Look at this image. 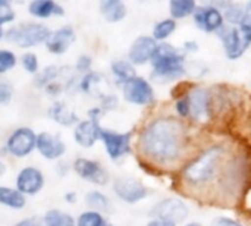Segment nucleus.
<instances>
[{
  "instance_id": "1",
  "label": "nucleus",
  "mask_w": 251,
  "mask_h": 226,
  "mask_svg": "<svg viewBox=\"0 0 251 226\" xmlns=\"http://www.w3.org/2000/svg\"><path fill=\"white\" fill-rule=\"evenodd\" d=\"M188 143L182 121L163 116L151 121L140 135L141 153L156 165L168 166L181 160Z\"/></svg>"
},
{
  "instance_id": "2",
  "label": "nucleus",
  "mask_w": 251,
  "mask_h": 226,
  "mask_svg": "<svg viewBox=\"0 0 251 226\" xmlns=\"http://www.w3.org/2000/svg\"><path fill=\"white\" fill-rule=\"evenodd\" d=\"M226 150L224 146H212L187 163L181 172L182 181L193 188H204L213 182L224 163Z\"/></svg>"
},
{
  "instance_id": "3",
  "label": "nucleus",
  "mask_w": 251,
  "mask_h": 226,
  "mask_svg": "<svg viewBox=\"0 0 251 226\" xmlns=\"http://www.w3.org/2000/svg\"><path fill=\"white\" fill-rule=\"evenodd\" d=\"M151 62L153 74L160 79H175L185 72L184 54L169 44H159Z\"/></svg>"
},
{
  "instance_id": "4",
  "label": "nucleus",
  "mask_w": 251,
  "mask_h": 226,
  "mask_svg": "<svg viewBox=\"0 0 251 226\" xmlns=\"http://www.w3.org/2000/svg\"><path fill=\"white\" fill-rule=\"evenodd\" d=\"M219 37L224 41L225 53L228 59L237 60L251 46V28L244 25H235L231 28H222Z\"/></svg>"
},
{
  "instance_id": "5",
  "label": "nucleus",
  "mask_w": 251,
  "mask_h": 226,
  "mask_svg": "<svg viewBox=\"0 0 251 226\" xmlns=\"http://www.w3.org/2000/svg\"><path fill=\"white\" fill-rule=\"evenodd\" d=\"M49 35H50V29L46 25L34 24V22L16 25L6 32L7 41L15 43L24 49H28V47H32L43 41H47Z\"/></svg>"
},
{
  "instance_id": "6",
  "label": "nucleus",
  "mask_w": 251,
  "mask_h": 226,
  "mask_svg": "<svg viewBox=\"0 0 251 226\" xmlns=\"http://www.w3.org/2000/svg\"><path fill=\"white\" fill-rule=\"evenodd\" d=\"M188 103H190V116L200 124L207 122L212 118V99L207 90L201 87L193 88L187 93Z\"/></svg>"
},
{
  "instance_id": "7",
  "label": "nucleus",
  "mask_w": 251,
  "mask_h": 226,
  "mask_svg": "<svg viewBox=\"0 0 251 226\" xmlns=\"http://www.w3.org/2000/svg\"><path fill=\"white\" fill-rule=\"evenodd\" d=\"M151 216H154V219L172 222V224L176 225L178 222L187 219L188 207L185 206L184 201H181L178 199H166V200H162L160 203H157L153 207Z\"/></svg>"
},
{
  "instance_id": "8",
  "label": "nucleus",
  "mask_w": 251,
  "mask_h": 226,
  "mask_svg": "<svg viewBox=\"0 0 251 226\" xmlns=\"http://www.w3.org/2000/svg\"><path fill=\"white\" fill-rule=\"evenodd\" d=\"M124 97L129 103L146 106L154 100V91L151 85L149 84V81H146L144 78L135 76L124 84Z\"/></svg>"
},
{
  "instance_id": "9",
  "label": "nucleus",
  "mask_w": 251,
  "mask_h": 226,
  "mask_svg": "<svg viewBox=\"0 0 251 226\" xmlns=\"http://www.w3.org/2000/svg\"><path fill=\"white\" fill-rule=\"evenodd\" d=\"M100 138L106 147V151L109 154L110 159L118 160L122 156L128 154L131 151V134L125 132V134H118L109 129H103L100 131Z\"/></svg>"
},
{
  "instance_id": "10",
  "label": "nucleus",
  "mask_w": 251,
  "mask_h": 226,
  "mask_svg": "<svg viewBox=\"0 0 251 226\" xmlns=\"http://www.w3.org/2000/svg\"><path fill=\"white\" fill-rule=\"evenodd\" d=\"M37 135L29 128H18L9 138H7V150L15 157H25L28 156L35 147Z\"/></svg>"
},
{
  "instance_id": "11",
  "label": "nucleus",
  "mask_w": 251,
  "mask_h": 226,
  "mask_svg": "<svg viewBox=\"0 0 251 226\" xmlns=\"http://www.w3.org/2000/svg\"><path fill=\"white\" fill-rule=\"evenodd\" d=\"M113 190L121 200H124L125 203H131V204L143 200L149 194L147 188L140 181L134 178H128V176L115 179Z\"/></svg>"
},
{
  "instance_id": "12",
  "label": "nucleus",
  "mask_w": 251,
  "mask_h": 226,
  "mask_svg": "<svg viewBox=\"0 0 251 226\" xmlns=\"http://www.w3.org/2000/svg\"><path fill=\"white\" fill-rule=\"evenodd\" d=\"M194 21L199 28L206 32L221 31L224 28V15L219 7L213 4L200 6L194 10Z\"/></svg>"
},
{
  "instance_id": "13",
  "label": "nucleus",
  "mask_w": 251,
  "mask_h": 226,
  "mask_svg": "<svg viewBox=\"0 0 251 226\" xmlns=\"http://www.w3.org/2000/svg\"><path fill=\"white\" fill-rule=\"evenodd\" d=\"M157 41L153 37L137 38L129 49V62L132 65H144L154 57L157 50Z\"/></svg>"
},
{
  "instance_id": "14",
  "label": "nucleus",
  "mask_w": 251,
  "mask_h": 226,
  "mask_svg": "<svg viewBox=\"0 0 251 226\" xmlns=\"http://www.w3.org/2000/svg\"><path fill=\"white\" fill-rule=\"evenodd\" d=\"M74 169L82 179L88 182L97 185H104L107 182V172L101 168L100 163L90 159H76L74 163Z\"/></svg>"
},
{
  "instance_id": "15",
  "label": "nucleus",
  "mask_w": 251,
  "mask_h": 226,
  "mask_svg": "<svg viewBox=\"0 0 251 226\" xmlns=\"http://www.w3.org/2000/svg\"><path fill=\"white\" fill-rule=\"evenodd\" d=\"M44 185V176L37 168H24L16 178V188L22 194H37Z\"/></svg>"
},
{
  "instance_id": "16",
  "label": "nucleus",
  "mask_w": 251,
  "mask_h": 226,
  "mask_svg": "<svg viewBox=\"0 0 251 226\" xmlns=\"http://www.w3.org/2000/svg\"><path fill=\"white\" fill-rule=\"evenodd\" d=\"M100 131H101V128L99 125V118H91V119L82 121L76 125L74 137L79 146L91 147L100 138Z\"/></svg>"
},
{
  "instance_id": "17",
  "label": "nucleus",
  "mask_w": 251,
  "mask_h": 226,
  "mask_svg": "<svg viewBox=\"0 0 251 226\" xmlns=\"http://www.w3.org/2000/svg\"><path fill=\"white\" fill-rule=\"evenodd\" d=\"M35 147L40 151V154L46 159H59L63 153H65V144L63 141L56 137L51 135L49 132H43L40 135H37V141H35Z\"/></svg>"
},
{
  "instance_id": "18",
  "label": "nucleus",
  "mask_w": 251,
  "mask_h": 226,
  "mask_svg": "<svg viewBox=\"0 0 251 226\" xmlns=\"http://www.w3.org/2000/svg\"><path fill=\"white\" fill-rule=\"evenodd\" d=\"M75 40V32L74 28L71 26H62L53 32H50L46 46L47 50L54 53V54H62L68 50V47L74 43Z\"/></svg>"
},
{
  "instance_id": "19",
  "label": "nucleus",
  "mask_w": 251,
  "mask_h": 226,
  "mask_svg": "<svg viewBox=\"0 0 251 226\" xmlns=\"http://www.w3.org/2000/svg\"><path fill=\"white\" fill-rule=\"evenodd\" d=\"M29 13L37 18H50L53 15H63V9L53 0H34L29 3Z\"/></svg>"
},
{
  "instance_id": "20",
  "label": "nucleus",
  "mask_w": 251,
  "mask_h": 226,
  "mask_svg": "<svg viewBox=\"0 0 251 226\" xmlns=\"http://www.w3.org/2000/svg\"><path fill=\"white\" fill-rule=\"evenodd\" d=\"M100 10L109 22H118L126 15V7L121 0H103L100 3Z\"/></svg>"
},
{
  "instance_id": "21",
  "label": "nucleus",
  "mask_w": 251,
  "mask_h": 226,
  "mask_svg": "<svg viewBox=\"0 0 251 226\" xmlns=\"http://www.w3.org/2000/svg\"><path fill=\"white\" fill-rule=\"evenodd\" d=\"M49 115H50V118L54 122H57L60 125H65V126H71V125H74L78 121L76 115L72 110H69V107L65 103H62V101L54 103L49 109Z\"/></svg>"
},
{
  "instance_id": "22",
  "label": "nucleus",
  "mask_w": 251,
  "mask_h": 226,
  "mask_svg": "<svg viewBox=\"0 0 251 226\" xmlns=\"http://www.w3.org/2000/svg\"><path fill=\"white\" fill-rule=\"evenodd\" d=\"M0 204L10 209H22L25 206V197L18 190L0 187Z\"/></svg>"
},
{
  "instance_id": "23",
  "label": "nucleus",
  "mask_w": 251,
  "mask_h": 226,
  "mask_svg": "<svg viewBox=\"0 0 251 226\" xmlns=\"http://www.w3.org/2000/svg\"><path fill=\"white\" fill-rule=\"evenodd\" d=\"M112 72L116 76V79L122 84L128 82L129 79L135 78V69L131 62L126 60H115L112 63Z\"/></svg>"
},
{
  "instance_id": "24",
  "label": "nucleus",
  "mask_w": 251,
  "mask_h": 226,
  "mask_svg": "<svg viewBox=\"0 0 251 226\" xmlns=\"http://www.w3.org/2000/svg\"><path fill=\"white\" fill-rule=\"evenodd\" d=\"M196 7H197L196 1H193V0H172L169 4L171 15L175 19H182V18L193 15Z\"/></svg>"
},
{
  "instance_id": "25",
  "label": "nucleus",
  "mask_w": 251,
  "mask_h": 226,
  "mask_svg": "<svg viewBox=\"0 0 251 226\" xmlns=\"http://www.w3.org/2000/svg\"><path fill=\"white\" fill-rule=\"evenodd\" d=\"M43 222L46 226H75L74 218L60 210H49L44 215Z\"/></svg>"
},
{
  "instance_id": "26",
  "label": "nucleus",
  "mask_w": 251,
  "mask_h": 226,
  "mask_svg": "<svg viewBox=\"0 0 251 226\" xmlns=\"http://www.w3.org/2000/svg\"><path fill=\"white\" fill-rule=\"evenodd\" d=\"M224 7V19L226 18L229 21V24L232 25H238L243 19V15H244V7H241L240 4H235V3H219L218 7Z\"/></svg>"
},
{
  "instance_id": "27",
  "label": "nucleus",
  "mask_w": 251,
  "mask_h": 226,
  "mask_svg": "<svg viewBox=\"0 0 251 226\" xmlns=\"http://www.w3.org/2000/svg\"><path fill=\"white\" fill-rule=\"evenodd\" d=\"M85 201L93 209V212H103V210H109L110 207L109 199L99 191H90L85 197Z\"/></svg>"
},
{
  "instance_id": "28",
  "label": "nucleus",
  "mask_w": 251,
  "mask_h": 226,
  "mask_svg": "<svg viewBox=\"0 0 251 226\" xmlns=\"http://www.w3.org/2000/svg\"><path fill=\"white\" fill-rule=\"evenodd\" d=\"M176 29V22L175 19H163L160 22L156 24L154 29H153V38L156 41H163L166 40L174 31Z\"/></svg>"
},
{
  "instance_id": "29",
  "label": "nucleus",
  "mask_w": 251,
  "mask_h": 226,
  "mask_svg": "<svg viewBox=\"0 0 251 226\" xmlns=\"http://www.w3.org/2000/svg\"><path fill=\"white\" fill-rule=\"evenodd\" d=\"M75 226H106V222L99 212L91 210L79 215L78 221L75 222Z\"/></svg>"
},
{
  "instance_id": "30",
  "label": "nucleus",
  "mask_w": 251,
  "mask_h": 226,
  "mask_svg": "<svg viewBox=\"0 0 251 226\" xmlns=\"http://www.w3.org/2000/svg\"><path fill=\"white\" fill-rule=\"evenodd\" d=\"M59 69L56 66H49L46 68L41 74H38L37 76V85L43 87V85H50L53 84V79L59 75Z\"/></svg>"
},
{
  "instance_id": "31",
  "label": "nucleus",
  "mask_w": 251,
  "mask_h": 226,
  "mask_svg": "<svg viewBox=\"0 0 251 226\" xmlns=\"http://www.w3.org/2000/svg\"><path fill=\"white\" fill-rule=\"evenodd\" d=\"M16 65V56L15 53L9 50H0V74L7 72Z\"/></svg>"
},
{
  "instance_id": "32",
  "label": "nucleus",
  "mask_w": 251,
  "mask_h": 226,
  "mask_svg": "<svg viewBox=\"0 0 251 226\" xmlns=\"http://www.w3.org/2000/svg\"><path fill=\"white\" fill-rule=\"evenodd\" d=\"M13 19H15V12L10 7V4L4 0H0V29L3 24L12 22Z\"/></svg>"
},
{
  "instance_id": "33",
  "label": "nucleus",
  "mask_w": 251,
  "mask_h": 226,
  "mask_svg": "<svg viewBox=\"0 0 251 226\" xmlns=\"http://www.w3.org/2000/svg\"><path fill=\"white\" fill-rule=\"evenodd\" d=\"M22 66L25 68L26 72L29 74H37L38 71V60H37V56L32 54V53H26L22 56Z\"/></svg>"
},
{
  "instance_id": "34",
  "label": "nucleus",
  "mask_w": 251,
  "mask_h": 226,
  "mask_svg": "<svg viewBox=\"0 0 251 226\" xmlns=\"http://www.w3.org/2000/svg\"><path fill=\"white\" fill-rule=\"evenodd\" d=\"M12 85L7 81H0V104H7L12 99Z\"/></svg>"
},
{
  "instance_id": "35",
  "label": "nucleus",
  "mask_w": 251,
  "mask_h": 226,
  "mask_svg": "<svg viewBox=\"0 0 251 226\" xmlns=\"http://www.w3.org/2000/svg\"><path fill=\"white\" fill-rule=\"evenodd\" d=\"M175 109H176V113L179 115V118H190V103H188V97L184 96V97L178 99Z\"/></svg>"
},
{
  "instance_id": "36",
  "label": "nucleus",
  "mask_w": 251,
  "mask_h": 226,
  "mask_svg": "<svg viewBox=\"0 0 251 226\" xmlns=\"http://www.w3.org/2000/svg\"><path fill=\"white\" fill-rule=\"evenodd\" d=\"M91 68V57L90 56H81L76 62V69L79 72H87Z\"/></svg>"
},
{
  "instance_id": "37",
  "label": "nucleus",
  "mask_w": 251,
  "mask_h": 226,
  "mask_svg": "<svg viewBox=\"0 0 251 226\" xmlns=\"http://www.w3.org/2000/svg\"><path fill=\"white\" fill-rule=\"evenodd\" d=\"M240 24L244 25V26L251 28V1L246 4V7H244V15H243V19H241ZM240 24H238V25H240Z\"/></svg>"
},
{
  "instance_id": "38",
  "label": "nucleus",
  "mask_w": 251,
  "mask_h": 226,
  "mask_svg": "<svg viewBox=\"0 0 251 226\" xmlns=\"http://www.w3.org/2000/svg\"><path fill=\"white\" fill-rule=\"evenodd\" d=\"M213 226H243V225H241V224H238V222H235V221H232V219H229V218H219V219H216V221H215Z\"/></svg>"
},
{
  "instance_id": "39",
  "label": "nucleus",
  "mask_w": 251,
  "mask_h": 226,
  "mask_svg": "<svg viewBox=\"0 0 251 226\" xmlns=\"http://www.w3.org/2000/svg\"><path fill=\"white\" fill-rule=\"evenodd\" d=\"M15 226H46L43 221L40 219H34V218H29V219H25V221H21L19 224H16Z\"/></svg>"
},
{
  "instance_id": "40",
  "label": "nucleus",
  "mask_w": 251,
  "mask_h": 226,
  "mask_svg": "<svg viewBox=\"0 0 251 226\" xmlns=\"http://www.w3.org/2000/svg\"><path fill=\"white\" fill-rule=\"evenodd\" d=\"M147 226H176V225H175V224H172V222H166V221L154 219V221H151V222H150Z\"/></svg>"
},
{
  "instance_id": "41",
  "label": "nucleus",
  "mask_w": 251,
  "mask_h": 226,
  "mask_svg": "<svg viewBox=\"0 0 251 226\" xmlns=\"http://www.w3.org/2000/svg\"><path fill=\"white\" fill-rule=\"evenodd\" d=\"M66 201L74 203V201H75V194H74V193H72V194H66Z\"/></svg>"
},
{
  "instance_id": "42",
  "label": "nucleus",
  "mask_w": 251,
  "mask_h": 226,
  "mask_svg": "<svg viewBox=\"0 0 251 226\" xmlns=\"http://www.w3.org/2000/svg\"><path fill=\"white\" fill-rule=\"evenodd\" d=\"M4 171H6V166L0 162V175H3V174H4Z\"/></svg>"
},
{
  "instance_id": "43",
  "label": "nucleus",
  "mask_w": 251,
  "mask_h": 226,
  "mask_svg": "<svg viewBox=\"0 0 251 226\" xmlns=\"http://www.w3.org/2000/svg\"><path fill=\"white\" fill-rule=\"evenodd\" d=\"M185 226H201L200 224H188V225H185Z\"/></svg>"
},
{
  "instance_id": "44",
  "label": "nucleus",
  "mask_w": 251,
  "mask_h": 226,
  "mask_svg": "<svg viewBox=\"0 0 251 226\" xmlns=\"http://www.w3.org/2000/svg\"><path fill=\"white\" fill-rule=\"evenodd\" d=\"M106 226H113V225H107V224H106Z\"/></svg>"
}]
</instances>
